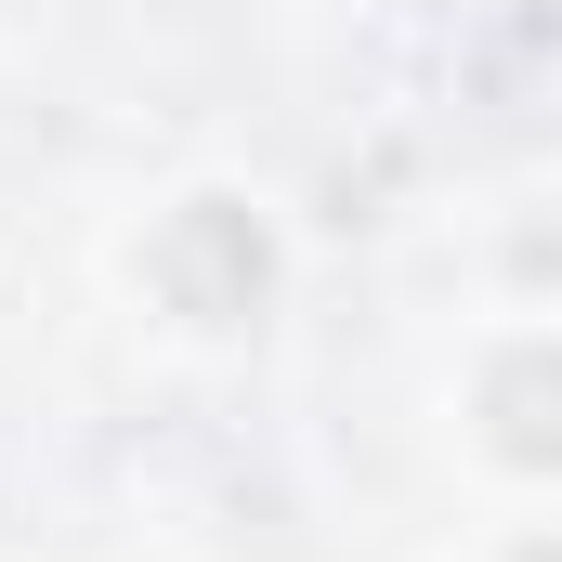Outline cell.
Here are the masks:
<instances>
[{"label":"cell","mask_w":562,"mask_h":562,"mask_svg":"<svg viewBox=\"0 0 562 562\" xmlns=\"http://www.w3.org/2000/svg\"><path fill=\"white\" fill-rule=\"evenodd\" d=\"M537 406H550V353H510V367H497V445H510L524 471L550 458V419H537Z\"/></svg>","instance_id":"cell-2"},{"label":"cell","mask_w":562,"mask_h":562,"mask_svg":"<svg viewBox=\"0 0 562 562\" xmlns=\"http://www.w3.org/2000/svg\"><path fill=\"white\" fill-rule=\"evenodd\" d=\"M262 223L236 210V196H196L170 236H157V288H170V314H196V327H249L262 314Z\"/></svg>","instance_id":"cell-1"}]
</instances>
